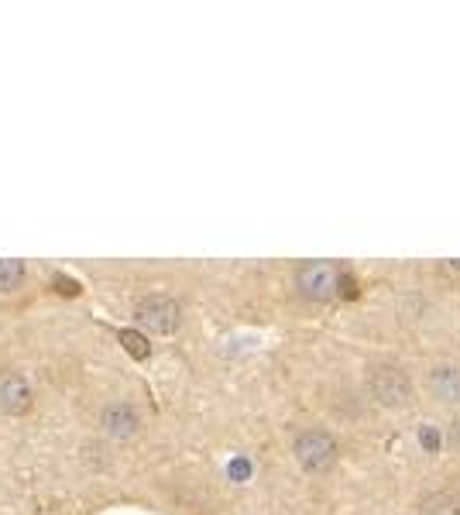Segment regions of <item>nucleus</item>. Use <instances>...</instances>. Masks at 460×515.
<instances>
[{"mask_svg":"<svg viewBox=\"0 0 460 515\" xmlns=\"http://www.w3.org/2000/svg\"><path fill=\"white\" fill-rule=\"evenodd\" d=\"M364 392L371 395L375 406H382L388 412H402L412 406L416 399V385H412L409 371L392 364V360H375L364 371Z\"/></svg>","mask_w":460,"mask_h":515,"instance_id":"nucleus-1","label":"nucleus"},{"mask_svg":"<svg viewBox=\"0 0 460 515\" xmlns=\"http://www.w3.org/2000/svg\"><path fill=\"white\" fill-rule=\"evenodd\" d=\"M292 457L299 464V471L309 478H320V474H330L337 461H340V443L333 440V433L327 430H299L292 437Z\"/></svg>","mask_w":460,"mask_h":515,"instance_id":"nucleus-2","label":"nucleus"},{"mask_svg":"<svg viewBox=\"0 0 460 515\" xmlns=\"http://www.w3.org/2000/svg\"><path fill=\"white\" fill-rule=\"evenodd\" d=\"M340 289V268L330 261H306L296 268V292L309 303H330Z\"/></svg>","mask_w":460,"mask_h":515,"instance_id":"nucleus-3","label":"nucleus"},{"mask_svg":"<svg viewBox=\"0 0 460 515\" xmlns=\"http://www.w3.org/2000/svg\"><path fill=\"white\" fill-rule=\"evenodd\" d=\"M134 316L152 334H176L182 323V309L172 296H148V299H141L138 309H134Z\"/></svg>","mask_w":460,"mask_h":515,"instance_id":"nucleus-4","label":"nucleus"},{"mask_svg":"<svg viewBox=\"0 0 460 515\" xmlns=\"http://www.w3.org/2000/svg\"><path fill=\"white\" fill-rule=\"evenodd\" d=\"M426 388L436 406L443 409H460V364L454 360H436L426 371Z\"/></svg>","mask_w":460,"mask_h":515,"instance_id":"nucleus-5","label":"nucleus"},{"mask_svg":"<svg viewBox=\"0 0 460 515\" xmlns=\"http://www.w3.org/2000/svg\"><path fill=\"white\" fill-rule=\"evenodd\" d=\"M100 426L107 437L114 440H131L138 430H141V412L128 406V402H114L100 412Z\"/></svg>","mask_w":460,"mask_h":515,"instance_id":"nucleus-6","label":"nucleus"},{"mask_svg":"<svg viewBox=\"0 0 460 515\" xmlns=\"http://www.w3.org/2000/svg\"><path fill=\"white\" fill-rule=\"evenodd\" d=\"M31 406V388L21 375L14 371H4L0 375V412L4 416H25Z\"/></svg>","mask_w":460,"mask_h":515,"instance_id":"nucleus-7","label":"nucleus"},{"mask_svg":"<svg viewBox=\"0 0 460 515\" xmlns=\"http://www.w3.org/2000/svg\"><path fill=\"white\" fill-rule=\"evenodd\" d=\"M419 515H460V495H454V491H430L419 502Z\"/></svg>","mask_w":460,"mask_h":515,"instance_id":"nucleus-8","label":"nucleus"},{"mask_svg":"<svg viewBox=\"0 0 460 515\" xmlns=\"http://www.w3.org/2000/svg\"><path fill=\"white\" fill-rule=\"evenodd\" d=\"M25 279V265L14 261V258H4L0 261V292H14Z\"/></svg>","mask_w":460,"mask_h":515,"instance_id":"nucleus-9","label":"nucleus"},{"mask_svg":"<svg viewBox=\"0 0 460 515\" xmlns=\"http://www.w3.org/2000/svg\"><path fill=\"white\" fill-rule=\"evenodd\" d=\"M121 344H124V351H128L131 358H148L152 354V347H148V337L138 334V330H121Z\"/></svg>","mask_w":460,"mask_h":515,"instance_id":"nucleus-10","label":"nucleus"},{"mask_svg":"<svg viewBox=\"0 0 460 515\" xmlns=\"http://www.w3.org/2000/svg\"><path fill=\"white\" fill-rule=\"evenodd\" d=\"M443 447H447L454 457H460V412L447 423V430H443Z\"/></svg>","mask_w":460,"mask_h":515,"instance_id":"nucleus-11","label":"nucleus"},{"mask_svg":"<svg viewBox=\"0 0 460 515\" xmlns=\"http://www.w3.org/2000/svg\"><path fill=\"white\" fill-rule=\"evenodd\" d=\"M52 289L62 292V296H79V285L73 282V279H66V275H55V279H52Z\"/></svg>","mask_w":460,"mask_h":515,"instance_id":"nucleus-12","label":"nucleus"}]
</instances>
